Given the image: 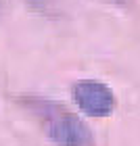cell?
Wrapping results in <instances>:
<instances>
[{"instance_id": "obj_1", "label": "cell", "mask_w": 140, "mask_h": 146, "mask_svg": "<svg viewBox=\"0 0 140 146\" xmlns=\"http://www.w3.org/2000/svg\"><path fill=\"white\" fill-rule=\"evenodd\" d=\"M19 102L38 119L48 138L59 146H92L90 127L65 104L40 96H25Z\"/></svg>"}, {"instance_id": "obj_4", "label": "cell", "mask_w": 140, "mask_h": 146, "mask_svg": "<svg viewBox=\"0 0 140 146\" xmlns=\"http://www.w3.org/2000/svg\"><path fill=\"white\" fill-rule=\"evenodd\" d=\"M105 2H111V4H125V0H105Z\"/></svg>"}, {"instance_id": "obj_3", "label": "cell", "mask_w": 140, "mask_h": 146, "mask_svg": "<svg viewBox=\"0 0 140 146\" xmlns=\"http://www.w3.org/2000/svg\"><path fill=\"white\" fill-rule=\"evenodd\" d=\"M29 6H34V9H38V11H46L48 9V4H50V0H25Z\"/></svg>"}, {"instance_id": "obj_5", "label": "cell", "mask_w": 140, "mask_h": 146, "mask_svg": "<svg viewBox=\"0 0 140 146\" xmlns=\"http://www.w3.org/2000/svg\"><path fill=\"white\" fill-rule=\"evenodd\" d=\"M0 6H2V4H0Z\"/></svg>"}, {"instance_id": "obj_2", "label": "cell", "mask_w": 140, "mask_h": 146, "mask_svg": "<svg viewBox=\"0 0 140 146\" xmlns=\"http://www.w3.org/2000/svg\"><path fill=\"white\" fill-rule=\"evenodd\" d=\"M71 96L75 104L90 117H107L117 107V98L105 82L79 79L71 86Z\"/></svg>"}]
</instances>
